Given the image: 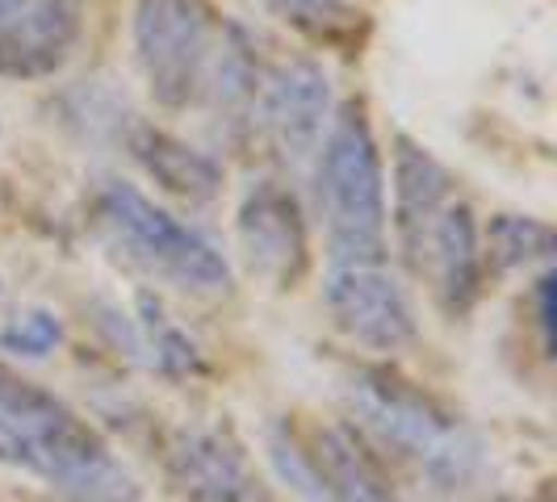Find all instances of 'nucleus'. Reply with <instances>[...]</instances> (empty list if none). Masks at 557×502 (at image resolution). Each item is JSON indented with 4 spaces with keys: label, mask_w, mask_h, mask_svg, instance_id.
<instances>
[{
    "label": "nucleus",
    "mask_w": 557,
    "mask_h": 502,
    "mask_svg": "<svg viewBox=\"0 0 557 502\" xmlns=\"http://www.w3.org/2000/svg\"><path fill=\"white\" fill-rule=\"evenodd\" d=\"M135 59L147 92L164 110L206 101L219 26L201 0H139L135 4Z\"/></svg>",
    "instance_id": "5"
},
{
    "label": "nucleus",
    "mask_w": 557,
    "mask_h": 502,
    "mask_svg": "<svg viewBox=\"0 0 557 502\" xmlns=\"http://www.w3.org/2000/svg\"><path fill=\"white\" fill-rule=\"evenodd\" d=\"M135 327H139V361H147L151 368H160L168 377H185L201 368L194 339L172 327L164 318V310L156 306L151 298H139V314H135Z\"/></svg>",
    "instance_id": "17"
},
{
    "label": "nucleus",
    "mask_w": 557,
    "mask_h": 502,
    "mask_svg": "<svg viewBox=\"0 0 557 502\" xmlns=\"http://www.w3.org/2000/svg\"><path fill=\"white\" fill-rule=\"evenodd\" d=\"M327 314L348 339L369 352H398L416 343V306L386 264H339L323 280Z\"/></svg>",
    "instance_id": "7"
},
{
    "label": "nucleus",
    "mask_w": 557,
    "mask_h": 502,
    "mask_svg": "<svg viewBox=\"0 0 557 502\" xmlns=\"http://www.w3.org/2000/svg\"><path fill=\"white\" fill-rule=\"evenodd\" d=\"M92 214L106 230V239L147 277L164 280L194 298L231 293V264L223 251L197 226L172 218L143 189L126 180H106L92 197Z\"/></svg>",
    "instance_id": "4"
},
{
    "label": "nucleus",
    "mask_w": 557,
    "mask_h": 502,
    "mask_svg": "<svg viewBox=\"0 0 557 502\" xmlns=\"http://www.w3.org/2000/svg\"><path fill=\"white\" fill-rule=\"evenodd\" d=\"M394 230L398 243L407 251L411 268H419V255L428 243V230L441 218L448 201H453V172H448L428 147H419L416 139L398 135L394 139Z\"/></svg>",
    "instance_id": "12"
},
{
    "label": "nucleus",
    "mask_w": 557,
    "mask_h": 502,
    "mask_svg": "<svg viewBox=\"0 0 557 502\" xmlns=\"http://www.w3.org/2000/svg\"><path fill=\"white\" fill-rule=\"evenodd\" d=\"M314 210L327 235V264H386V172L361 101L335 110L314 151Z\"/></svg>",
    "instance_id": "3"
},
{
    "label": "nucleus",
    "mask_w": 557,
    "mask_h": 502,
    "mask_svg": "<svg viewBox=\"0 0 557 502\" xmlns=\"http://www.w3.org/2000/svg\"><path fill=\"white\" fill-rule=\"evenodd\" d=\"M256 122L289 164L310 160L332 126L327 72L307 55L281 59L269 72H260Z\"/></svg>",
    "instance_id": "8"
},
{
    "label": "nucleus",
    "mask_w": 557,
    "mask_h": 502,
    "mask_svg": "<svg viewBox=\"0 0 557 502\" xmlns=\"http://www.w3.org/2000/svg\"><path fill=\"white\" fill-rule=\"evenodd\" d=\"M131 155L139 167L164 189L168 197L185 205H210L223 193V164L210 151H197L185 139L156 130V126H135L131 130Z\"/></svg>",
    "instance_id": "14"
},
{
    "label": "nucleus",
    "mask_w": 557,
    "mask_h": 502,
    "mask_svg": "<svg viewBox=\"0 0 557 502\" xmlns=\"http://www.w3.org/2000/svg\"><path fill=\"white\" fill-rule=\"evenodd\" d=\"M59 339H63V327L51 310H26L17 314L4 331H0V348L13 352V356H26V361H38L47 352H55Z\"/></svg>",
    "instance_id": "18"
},
{
    "label": "nucleus",
    "mask_w": 557,
    "mask_h": 502,
    "mask_svg": "<svg viewBox=\"0 0 557 502\" xmlns=\"http://www.w3.org/2000/svg\"><path fill=\"white\" fill-rule=\"evenodd\" d=\"M264 448L273 474L302 502H403L361 440L339 427L298 431L289 423H273Z\"/></svg>",
    "instance_id": "6"
},
{
    "label": "nucleus",
    "mask_w": 557,
    "mask_h": 502,
    "mask_svg": "<svg viewBox=\"0 0 557 502\" xmlns=\"http://www.w3.org/2000/svg\"><path fill=\"white\" fill-rule=\"evenodd\" d=\"M0 465L67 502H139L131 469L67 402L0 368Z\"/></svg>",
    "instance_id": "1"
},
{
    "label": "nucleus",
    "mask_w": 557,
    "mask_h": 502,
    "mask_svg": "<svg viewBox=\"0 0 557 502\" xmlns=\"http://www.w3.org/2000/svg\"><path fill=\"white\" fill-rule=\"evenodd\" d=\"M81 38V0H26L0 26V76L42 80L55 76Z\"/></svg>",
    "instance_id": "11"
},
{
    "label": "nucleus",
    "mask_w": 557,
    "mask_h": 502,
    "mask_svg": "<svg viewBox=\"0 0 557 502\" xmlns=\"http://www.w3.org/2000/svg\"><path fill=\"white\" fill-rule=\"evenodd\" d=\"M348 411L364 436L411 465L432 494H470L486 477V444L441 402L386 368H361L348 381Z\"/></svg>",
    "instance_id": "2"
},
{
    "label": "nucleus",
    "mask_w": 557,
    "mask_h": 502,
    "mask_svg": "<svg viewBox=\"0 0 557 502\" xmlns=\"http://www.w3.org/2000/svg\"><path fill=\"white\" fill-rule=\"evenodd\" d=\"M549 251H554V230L545 223H536L529 214H499L486 226L482 264H491L495 273H511L532 260H545Z\"/></svg>",
    "instance_id": "16"
},
{
    "label": "nucleus",
    "mask_w": 557,
    "mask_h": 502,
    "mask_svg": "<svg viewBox=\"0 0 557 502\" xmlns=\"http://www.w3.org/2000/svg\"><path fill=\"white\" fill-rule=\"evenodd\" d=\"M168 477L189 502H244L251 499V469L244 448L226 427L189 423L168 444Z\"/></svg>",
    "instance_id": "10"
},
{
    "label": "nucleus",
    "mask_w": 557,
    "mask_h": 502,
    "mask_svg": "<svg viewBox=\"0 0 557 502\" xmlns=\"http://www.w3.org/2000/svg\"><path fill=\"white\" fill-rule=\"evenodd\" d=\"M281 26L302 34L314 47L357 55L369 38V13L352 0H260Z\"/></svg>",
    "instance_id": "15"
},
{
    "label": "nucleus",
    "mask_w": 557,
    "mask_h": 502,
    "mask_svg": "<svg viewBox=\"0 0 557 502\" xmlns=\"http://www.w3.org/2000/svg\"><path fill=\"white\" fill-rule=\"evenodd\" d=\"M26 9V0H0V26L9 22V17H17Z\"/></svg>",
    "instance_id": "19"
},
{
    "label": "nucleus",
    "mask_w": 557,
    "mask_h": 502,
    "mask_svg": "<svg viewBox=\"0 0 557 502\" xmlns=\"http://www.w3.org/2000/svg\"><path fill=\"white\" fill-rule=\"evenodd\" d=\"M482 243H478L474 210L466 201H448L441 218L428 230V243L419 255V273L432 277L436 302L448 314H466L482 293Z\"/></svg>",
    "instance_id": "13"
},
{
    "label": "nucleus",
    "mask_w": 557,
    "mask_h": 502,
    "mask_svg": "<svg viewBox=\"0 0 557 502\" xmlns=\"http://www.w3.org/2000/svg\"><path fill=\"white\" fill-rule=\"evenodd\" d=\"M235 235L256 277H264L277 289H294L302 280L310 264L307 218L298 197L281 180H260L256 189H248L235 218Z\"/></svg>",
    "instance_id": "9"
}]
</instances>
